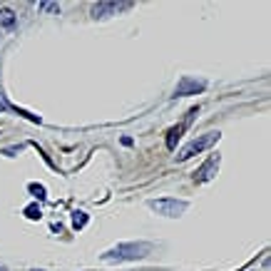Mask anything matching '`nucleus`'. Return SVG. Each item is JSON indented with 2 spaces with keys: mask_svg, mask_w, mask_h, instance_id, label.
Listing matches in <instances>:
<instances>
[{
  "mask_svg": "<svg viewBox=\"0 0 271 271\" xmlns=\"http://www.w3.org/2000/svg\"><path fill=\"white\" fill-rule=\"evenodd\" d=\"M25 216H28V219H40L42 212H40L38 204H30V207H25Z\"/></svg>",
  "mask_w": 271,
  "mask_h": 271,
  "instance_id": "11",
  "label": "nucleus"
},
{
  "mask_svg": "<svg viewBox=\"0 0 271 271\" xmlns=\"http://www.w3.org/2000/svg\"><path fill=\"white\" fill-rule=\"evenodd\" d=\"M119 8H130V3H97L92 8V15H105V13H115Z\"/></svg>",
  "mask_w": 271,
  "mask_h": 271,
  "instance_id": "4",
  "label": "nucleus"
},
{
  "mask_svg": "<svg viewBox=\"0 0 271 271\" xmlns=\"http://www.w3.org/2000/svg\"><path fill=\"white\" fill-rule=\"evenodd\" d=\"M42 8H45V10H58V5H55V3H45Z\"/></svg>",
  "mask_w": 271,
  "mask_h": 271,
  "instance_id": "12",
  "label": "nucleus"
},
{
  "mask_svg": "<svg viewBox=\"0 0 271 271\" xmlns=\"http://www.w3.org/2000/svg\"><path fill=\"white\" fill-rule=\"evenodd\" d=\"M184 127H187V122H182V125H177L175 130H169V137H167V147H169V150L175 147V142L179 139V135L184 132Z\"/></svg>",
  "mask_w": 271,
  "mask_h": 271,
  "instance_id": "7",
  "label": "nucleus"
},
{
  "mask_svg": "<svg viewBox=\"0 0 271 271\" xmlns=\"http://www.w3.org/2000/svg\"><path fill=\"white\" fill-rule=\"evenodd\" d=\"M150 207L157 214H164V216H179V214L187 209L184 202H172V199H159V202H150Z\"/></svg>",
  "mask_w": 271,
  "mask_h": 271,
  "instance_id": "3",
  "label": "nucleus"
},
{
  "mask_svg": "<svg viewBox=\"0 0 271 271\" xmlns=\"http://www.w3.org/2000/svg\"><path fill=\"white\" fill-rule=\"evenodd\" d=\"M0 25L13 28V25H15V13H13V10H8V8H3V10H0Z\"/></svg>",
  "mask_w": 271,
  "mask_h": 271,
  "instance_id": "8",
  "label": "nucleus"
},
{
  "mask_svg": "<svg viewBox=\"0 0 271 271\" xmlns=\"http://www.w3.org/2000/svg\"><path fill=\"white\" fill-rule=\"evenodd\" d=\"M216 164H219V159H209V162H207V164H204V167H202L196 175H194V179H196V182L209 179V177H212V172H216Z\"/></svg>",
  "mask_w": 271,
  "mask_h": 271,
  "instance_id": "5",
  "label": "nucleus"
},
{
  "mask_svg": "<svg viewBox=\"0 0 271 271\" xmlns=\"http://www.w3.org/2000/svg\"><path fill=\"white\" fill-rule=\"evenodd\" d=\"M219 139V132H212V135H204V137H199V139H194V142H189L179 155H177V159H189V157L194 155H199L202 150H207V147H212L214 142Z\"/></svg>",
  "mask_w": 271,
  "mask_h": 271,
  "instance_id": "1",
  "label": "nucleus"
},
{
  "mask_svg": "<svg viewBox=\"0 0 271 271\" xmlns=\"http://www.w3.org/2000/svg\"><path fill=\"white\" fill-rule=\"evenodd\" d=\"M144 252H150L147 244H142V247L130 244V247H117L115 252L105 254V259H107V261H112V259H137V256H144Z\"/></svg>",
  "mask_w": 271,
  "mask_h": 271,
  "instance_id": "2",
  "label": "nucleus"
},
{
  "mask_svg": "<svg viewBox=\"0 0 271 271\" xmlns=\"http://www.w3.org/2000/svg\"><path fill=\"white\" fill-rule=\"evenodd\" d=\"M204 85L202 82H194V80H182V85L177 87V95H187V92H196V90H202Z\"/></svg>",
  "mask_w": 271,
  "mask_h": 271,
  "instance_id": "6",
  "label": "nucleus"
},
{
  "mask_svg": "<svg viewBox=\"0 0 271 271\" xmlns=\"http://www.w3.org/2000/svg\"><path fill=\"white\" fill-rule=\"evenodd\" d=\"M28 192L33 194V196H38L40 202H45V199H47V194H45V187H42V184H30V187H28Z\"/></svg>",
  "mask_w": 271,
  "mask_h": 271,
  "instance_id": "9",
  "label": "nucleus"
},
{
  "mask_svg": "<svg viewBox=\"0 0 271 271\" xmlns=\"http://www.w3.org/2000/svg\"><path fill=\"white\" fill-rule=\"evenodd\" d=\"M85 224H87V214H85V212H75V214H72V227H75V229H82Z\"/></svg>",
  "mask_w": 271,
  "mask_h": 271,
  "instance_id": "10",
  "label": "nucleus"
}]
</instances>
